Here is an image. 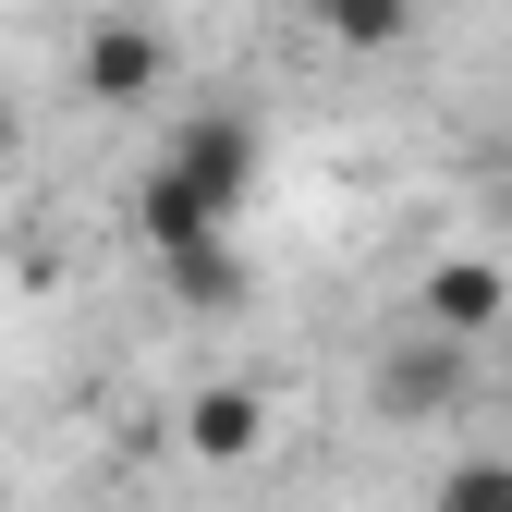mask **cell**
I'll list each match as a JSON object with an SVG mask.
<instances>
[{
    "label": "cell",
    "mask_w": 512,
    "mask_h": 512,
    "mask_svg": "<svg viewBox=\"0 0 512 512\" xmlns=\"http://www.w3.org/2000/svg\"><path fill=\"white\" fill-rule=\"evenodd\" d=\"M500 317H512V281L488 269V256H439V269H427V330H439V342L476 354Z\"/></svg>",
    "instance_id": "obj_4"
},
{
    "label": "cell",
    "mask_w": 512,
    "mask_h": 512,
    "mask_svg": "<svg viewBox=\"0 0 512 512\" xmlns=\"http://www.w3.org/2000/svg\"><path fill=\"white\" fill-rule=\"evenodd\" d=\"M464 342H415V354H391V378H378V403H391V415H452L464 403Z\"/></svg>",
    "instance_id": "obj_5"
},
{
    "label": "cell",
    "mask_w": 512,
    "mask_h": 512,
    "mask_svg": "<svg viewBox=\"0 0 512 512\" xmlns=\"http://www.w3.org/2000/svg\"><path fill=\"white\" fill-rule=\"evenodd\" d=\"M183 452H196L208 476H244L256 452H269V391H256V378H208V391L183 403Z\"/></svg>",
    "instance_id": "obj_2"
},
{
    "label": "cell",
    "mask_w": 512,
    "mask_h": 512,
    "mask_svg": "<svg viewBox=\"0 0 512 512\" xmlns=\"http://www.w3.org/2000/svg\"><path fill=\"white\" fill-rule=\"evenodd\" d=\"M305 13H317V37L354 49V61H391L415 37V0H305Z\"/></svg>",
    "instance_id": "obj_6"
},
{
    "label": "cell",
    "mask_w": 512,
    "mask_h": 512,
    "mask_svg": "<svg viewBox=\"0 0 512 512\" xmlns=\"http://www.w3.org/2000/svg\"><path fill=\"white\" fill-rule=\"evenodd\" d=\"M256 159H269V147H256V122H244V110H196V122L159 147V171H171L208 220H244V208H256Z\"/></svg>",
    "instance_id": "obj_1"
},
{
    "label": "cell",
    "mask_w": 512,
    "mask_h": 512,
    "mask_svg": "<svg viewBox=\"0 0 512 512\" xmlns=\"http://www.w3.org/2000/svg\"><path fill=\"white\" fill-rule=\"evenodd\" d=\"M439 512H512V452H452L439 464Z\"/></svg>",
    "instance_id": "obj_7"
},
{
    "label": "cell",
    "mask_w": 512,
    "mask_h": 512,
    "mask_svg": "<svg viewBox=\"0 0 512 512\" xmlns=\"http://www.w3.org/2000/svg\"><path fill=\"white\" fill-rule=\"evenodd\" d=\"M74 74H86V98H98V110H147V98H159V74H171V37H159V25H135V13H110V25H86V61H74Z\"/></svg>",
    "instance_id": "obj_3"
},
{
    "label": "cell",
    "mask_w": 512,
    "mask_h": 512,
    "mask_svg": "<svg viewBox=\"0 0 512 512\" xmlns=\"http://www.w3.org/2000/svg\"><path fill=\"white\" fill-rule=\"evenodd\" d=\"M0 147H13V122H0Z\"/></svg>",
    "instance_id": "obj_8"
}]
</instances>
